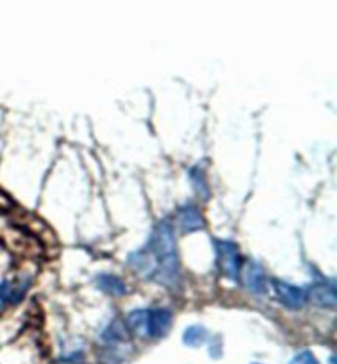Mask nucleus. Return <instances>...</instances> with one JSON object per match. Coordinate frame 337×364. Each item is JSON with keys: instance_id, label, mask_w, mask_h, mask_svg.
<instances>
[{"instance_id": "f257e3e1", "label": "nucleus", "mask_w": 337, "mask_h": 364, "mask_svg": "<svg viewBox=\"0 0 337 364\" xmlns=\"http://www.w3.org/2000/svg\"><path fill=\"white\" fill-rule=\"evenodd\" d=\"M128 265L145 277L176 289L179 284V259L176 251V237L171 223L162 221L155 226L147 246L132 252L127 259Z\"/></svg>"}, {"instance_id": "f03ea898", "label": "nucleus", "mask_w": 337, "mask_h": 364, "mask_svg": "<svg viewBox=\"0 0 337 364\" xmlns=\"http://www.w3.org/2000/svg\"><path fill=\"white\" fill-rule=\"evenodd\" d=\"M217 252V267L224 277L231 280H237L242 272V257L238 247L232 241H216Z\"/></svg>"}, {"instance_id": "7ed1b4c3", "label": "nucleus", "mask_w": 337, "mask_h": 364, "mask_svg": "<svg viewBox=\"0 0 337 364\" xmlns=\"http://www.w3.org/2000/svg\"><path fill=\"white\" fill-rule=\"evenodd\" d=\"M275 294H277L278 300L282 301L284 306L292 310H299L303 309L306 301H308V294L302 287H297V285L283 282V280H273Z\"/></svg>"}, {"instance_id": "20e7f679", "label": "nucleus", "mask_w": 337, "mask_h": 364, "mask_svg": "<svg viewBox=\"0 0 337 364\" xmlns=\"http://www.w3.org/2000/svg\"><path fill=\"white\" fill-rule=\"evenodd\" d=\"M178 225L183 232H196L204 228V216L193 203H186L178 210Z\"/></svg>"}, {"instance_id": "39448f33", "label": "nucleus", "mask_w": 337, "mask_h": 364, "mask_svg": "<svg viewBox=\"0 0 337 364\" xmlns=\"http://www.w3.org/2000/svg\"><path fill=\"white\" fill-rule=\"evenodd\" d=\"M243 284L252 294H265L267 292V275L265 270L258 262H247L243 267Z\"/></svg>"}, {"instance_id": "423d86ee", "label": "nucleus", "mask_w": 337, "mask_h": 364, "mask_svg": "<svg viewBox=\"0 0 337 364\" xmlns=\"http://www.w3.org/2000/svg\"><path fill=\"white\" fill-rule=\"evenodd\" d=\"M306 294H308V300L313 301L314 305L323 306V309H334L337 304L336 287L331 282L314 284Z\"/></svg>"}, {"instance_id": "0eeeda50", "label": "nucleus", "mask_w": 337, "mask_h": 364, "mask_svg": "<svg viewBox=\"0 0 337 364\" xmlns=\"http://www.w3.org/2000/svg\"><path fill=\"white\" fill-rule=\"evenodd\" d=\"M173 323V315L167 309L150 310V328L148 338H163L168 335Z\"/></svg>"}, {"instance_id": "6e6552de", "label": "nucleus", "mask_w": 337, "mask_h": 364, "mask_svg": "<svg viewBox=\"0 0 337 364\" xmlns=\"http://www.w3.org/2000/svg\"><path fill=\"white\" fill-rule=\"evenodd\" d=\"M127 330L140 338H148L150 310H133L127 315Z\"/></svg>"}, {"instance_id": "1a4fd4ad", "label": "nucleus", "mask_w": 337, "mask_h": 364, "mask_svg": "<svg viewBox=\"0 0 337 364\" xmlns=\"http://www.w3.org/2000/svg\"><path fill=\"white\" fill-rule=\"evenodd\" d=\"M96 284H97V289L109 295H114V297H122V295L127 294V285L121 277H118V275L101 274L97 275Z\"/></svg>"}, {"instance_id": "9d476101", "label": "nucleus", "mask_w": 337, "mask_h": 364, "mask_svg": "<svg viewBox=\"0 0 337 364\" xmlns=\"http://www.w3.org/2000/svg\"><path fill=\"white\" fill-rule=\"evenodd\" d=\"M189 180H191V186H193L194 193L199 196V198L206 200L209 198V186H207V180H206V173L201 166H193L189 168Z\"/></svg>"}, {"instance_id": "9b49d317", "label": "nucleus", "mask_w": 337, "mask_h": 364, "mask_svg": "<svg viewBox=\"0 0 337 364\" xmlns=\"http://www.w3.org/2000/svg\"><path fill=\"white\" fill-rule=\"evenodd\" d=\"M209 340V333L201 325H191L186 328V331L183 333V341L186 346H193L198 348L201 345H204Z\"/></svg>"}, {"instance_id": "f8f14e48", "label": "nucleus", "mask_w": 337, "mask_h": 364, "mask_svg": "<svg viewBox=\"0 0 337 364\" xmlns=\"http://www.w3.org/2000/svg\"><path fill=\"white\" fill-rule=\"evenodd\" d=\"M289 364H319V361L316 360V356L311 351H302L293 356V360L289 361Z\"/></svg>"}, {"instance_id": "ddd939ff", "label": "nucleus", "mask_w": 337, "mask_h": 364, "mask_svg": "<svg viewBox=\"0 0 337 364\" xmlns=\"http://www.w3.org/2000/svg\"><path fill=\"white\" fill-rule=\"evenodd\" d=\"M253 364H260V363H253Z\"/></svg>"}]
</instances>
